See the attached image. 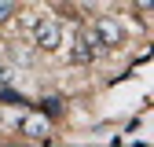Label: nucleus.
<instances>
[{
  "label": "nucleus",
  "instance_id": "nucleus-1",
  "mask_svg": "<svg viewBox=\"0 0 154 147\" xmlns=\"http://www.w3.org/2000/svg\"><path fill=\"white\" fill-rule=\"evenodd\" d=\"M29 30H33V44L44 48V52H55V48L63 44V30H59L55 18H33Z\"/></svg>",
  "mask_w": 154,
  "mask_h": 147
},
{
  "label": "nucleus",
  "instance_id": "nucleus-2",
  "mask_svg": "<svg viewBox=\"0 0 154 147\" xmlns=\"http://www.w3.org/2000/svg\"><path fill=\"white\" fill-rule=\"evenodd\" d=\"M92 37H95V44H103V48H118L125 41V33H121V26L114 22V18H95Z\"/></svg>",
  "mask_w": 154,
  "mask_h": 147
},
{
  "label": "nucleus",
  "instance_id": "nucleus-3",
  "mask_svg": "<svg viewBox=\"0 0 154 147\" xmlns=\"http://www.w3.org/2000/svg\"><path fill=\"white\" fill-rule=\"evenodd\" d=\"M70 59H73V63H92V59H95V37H92V33H85L81 41L70 48Z\"/></svg>",
  "mask_w": 154,
  "mask_h": 147
},
{
  "label": "nucleus",
  "instance_id": "nucleus-4",
  "mask_svg": "<svg viewBox=\"0 0 154 147\" xmlns=\"http://www.w3.org/2000/svg\"><path fill=\"white\" fill-rule=\"evenodd\" d=\"M22 133H26L29 140H48V133H51V125H48V118H41V114H33V118H26V121H22Z\"/></svg>",
  "mask_w": 154,
  "mask_h": 147
},
{
  "label": "nucleus",
  "instance_id": "nucleus-5",
  "mask_svg": "<svg viewBox=\"0 0 154 147\" xmlns=\"http://www.w3.org/2000/svg\"><path fill=\"white\" fill-rule=\"evenodd\" d=\"M15 15V0H0V22H8Z\"/></svg>",
  "mask_w": 154,
  "mask_h": 147
},
{
  "label": "nucleus",
  "instance_id": "nucleus-6",
  "mask_svg": "<svg viewBox=\"0 0 154 147\" xmlns=\"http://www.w3.org/2000/svg\"><path fill=\"white\" fill-rule=\"evenodd\" d=\"M44 110H48V114H59V110H63V99H44Z\"/></svg>",
  "mask_w": 154,
  "mask_h": 147
},
{
  "label": "nucleus",
  "instance_id": "nucleus-7",
  "mask_svg": "<svg viewBox=\"0 0 154 147\" xmlns=\"http://www.w3.org/2000/svg\"><path fill=\"white\" fill-rule=\"evenodd\" d=\"M0 103H22V99H18L15 92H8V88H4V92H0Z\"/></svg>",
  "mask_w": 154,
  "mask_h": 147
},
{
  "label": "nucleus",
  "instance_id": "nucleus-8",
  "mask_svg": "<svg viewBox=\"0 0 154 147\" xmlns=\"http://www.w3.org/2000/svg\"><path fill=\"white\" fill-rule=\"evenodd\" d=\"M136 8H140L143 15H150V11H154V0H136Z\"/></svg>",
  "mask_w": 154,
  "mask_h": 147
}]
</instances>
